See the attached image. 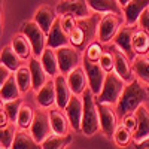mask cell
<instances>
[{"label":"cell","mask_w":149,"mask_h":149,"mask_svg":"<svg viewBox=\"0 0 149 149\" xmlns=\"http://www.w3.org/2000/svg\"><path fill=\"white\" fill-rule=\"evenodd\" d=\"M73 142V137L70 134H52L42 143V149H66Z\"/></svg>","instance_id":"836d02e7"},{"label":"cell","mask_w":149,"mask_h":149,"mask_svg":"<svg viewBox=\"0 0 149 149\" xmlns=\"http://www.w3.org/2000/svg\"><path fill=\"white\" fill-rule=\"evenodd\" d=\"M104 54V48H103V43L98 42V40H94L93 43H90L86 46V49L84 51V58L88 60V61H93V63H98L102 58V55Z\"/></svg>","instance_id":"8d00e7d4"},{"label":"cell","mask_w":149,"mask_h":149,"mask_svg":"<svg viewBox=\"0 0 149 149\" xmlns=\"http://www.w3.org/2000/svg\"><path fill=\"white\" fill-rule=\"evenodd\" d=\"M18 130L19 128L15 122H10L8 127L0 128V146H2V149H10L12 148Z\"/></svg>","instance_id":"e575fe53"},{"label":"cell","mask_w":149,"mask_h":149,"mask_svg":"<svg viewBox=\"0 0 149 149\" xmlns=\"http://www.w3.org/2000/svg\"><path fill=\"white\" fill-rule=\"evenodd\" d=\"M60 17V22H61V26H63L64 31L67 34H70L73 31V29L76 27V24H78V19L76 17H73V15H58Z\"/></svg>","instance_id":"ab89813d"},{"label":"cell","mask_w":149,"mask_h":149,"mask_svg":"<svg viewBox=\"0 0 149 149\" xmlns=\"http://www.w3.org/2000/svg\"><path fill=\"white\" fill-rule=\"evenodd\" d=\"M136 116H137V127L133 133V142L137 143L149 137V110L145 104H142L136 110Z\"/></svg>","instance_id":"7402d4cb"},{"label":"cell","mask_w":149,"mask_h":149,"mask_svg":"<svg viewBox=\"0 0 149 149\" xmlns=\"http://www.w3.org/2000/svg\"><path fill=\"white\" fill-rule=\"evenodd\" d=\"M97 107H98V115H100L102 133L107 139H112L116 127L119 125L116 107L112 106V104H106V103H97Z\"/></svg>","instance_id":"9c48e42d"},{"label":"cell","mask_w":149,"mask_h":149,"mask_svg":"<svg viewBox=\"0 0 149 149\" xmlns=\"http://www.w3.org/2000/svg\"><path fill=\"white\" fill-rule=\"evenodd\" d=\"M124 17L119 14H102L100 24H98V34H97V40L102 42L103 45H110L113 42L116 33L119 29L124 26Z\"/></svg>","instance_id":"5b68a950"},{"label":"cell","mask_w":149,"mask_h":149,"mask_svg":"<svg viewBox=\"0 0 149 149\" xmlns=\"http://www.w3.org/2000/svg\"><path fill=\"white\" fill-rule=\"evenodd\" d=\"M22 104H24L22 98H17V100L2 103V107L5 109V112L8 113L10 122H17V118H18V113H19V109H21Z\"/></svg>","instance_id":"74e56055"},{"label":"cell","mask_w":149,"mask_h":149,"mask_svg":"<svg viewBox=\"0 0 149 149\" xmlns=\"http://www.w3.org/2000/svg\"><path fill=\"white\" fill-rule=\"evenodd\" d=\"M34 115H36V110L30 106V104H26L24 103L19 109V113H18V118H17V125L19 130H30L31 124L34 121Z\"/></svg>","instance_id":"d6a6232c"},{"label":"cell","mask_w":149,"mask_h":149,"mask_svg":"<svg viewBox=\"0 0 149 149\" xmlns=\"http://www.w3.org/2000/svg\"><path fill=\"white\" fill-rule=\"evenodd\" d=\"M109 49L113 52V57H115V73L127 84L136 79L134 72H133V61L130 60V57L125 52H122L121 49H118L113 43L109 45Z\"/></svg>","instance_id":"7c38bea8"},{"label":"cell","mask_w":149,"mask_h":149,"mask_svg":"<svg viewBox=\"0 0 149 149\" xmlns=\"http://www.w3.org/2000/svg\"><path fill=\"white\" fill-rule=\"evenodd\" d=\"M145 102H149V93H148V85L140 82L137 78L133 79L127 84L124 90L119 102L116 103V112L119 116H124L131 112H136Z\"/></svg>","instance_id":"7a4b0ae2"},{"label":"cell","mask_w":149,"mask_h":149,"mask_svg":"<svg viewBox=\"0 0 149 149\" xmlns=\"http://www.w3.org/2000/svg\"><path fill=\"white\" fill-rule=\"evenodd\" d=\"M112 140L115 142V145L118 148H125L133 142V131H130L128 128L124 127L122 124H119V125L116 127V130H115V133H113Z\"/></svg>","instance_id":"d590c367"},{"label":"cell","mask_w":149,"mask_h":149,"mask_svg":"<svg viewBox=\"0 0 149 149\" xmlns=\"http://www.w3.org/2000/svg\"><path fill=\"white\" fill-rule=\"evenodd\" d=\"M134 149H149V137L142 140V142L134 143Z\"/></svg>","instance_id":"f6af8a7d"},{"label":"cell","mask_w":149,"mask_h":149,"mask_svg":"<svg viewBox=\"0 0 149 149\" xmlns=\"http://www.w3.org/2000/svg\"><path fill=\"white\" fill-rule=\"evenodd\" d=\"M82 100H84V116H82L81 133L85 134V136H88V137H91V136L97 134L98 131H102L100 115H98L95 95L88 88L82 94Z\"/></svg>","instance_id":"3957f363"},{"label":"cell","mask_w":149,"mask_h":149,"mask_svg":"<svg viewBox=\"0 0 149 149\" xmlns=\"http://www.w3.org/2000/svg\"><path fill=\"white\" fill-rule=\"evenodd\" d=\"M24 36L30 40L31 46H33V55L34 57H40L42 52L48 48L46 42H48V34L37 26V24L30 19V21H24L21 24V31Z\"/></svg>","instance_id":"8992f818"},{"label":"cell","mask_w":149,"mask_h":149,"mask_svg":"<svg viewBox=\"0 0 149 149\" xmlns=\"http://www.w3.org/2000/svg\"><path fill=\"white\" fill-rule=\"evenodd\" d=\"M137 27L145 30L148 34H149V9H146L143 14L140 15L139 21H137Z\"/></svg>","instance_id":"b9f144b4"},{"label":"cell","mask_w":149,"mask_h":149,"mask_svg":"<svg viewBox=\"0 0 149 149\" xmlns=\"http://www.w3.org/2000/svg\"><path fill=\"white\" fill-rule=\"evenodd\" d=\"M82 67L86 73V78H88V88L97 97L103 88V84L106 81L107 73L102 69V66L98 63H93V61H88L85 58L82 60Z\"/></svg>","instance_id":"ba28073f"},{"label":"cell","mask_w":149,"mask_h":149,"mask_svg":"<svg viewBox=\"0 0 149 149\" xmlns=\"http://www.w3.org/2000/svg\"><path fill=\"white\" fill-rule=\"evenodd\" d=\"M133 49L136 55H149V34L139 27L133 36Z\"/></svg>","instance_id":"4dcf8cb0"},{"label":"cell","mask_w":149,"mask_h":149,"mask_svg":"<svg viewBox=\"0 0 149 149\" xmlns=\"http://www.w3.org/2000/svg\"><path fill=\"white\" fill-rule=\"evenodd\" d=\"M64 113L69 119L70 128L74 131H81L82 128V116H84V100L79 95H73L69 104L64 109Z\"/></svg>","instance_id":"5bb4252c"},{"label":"cell","mask_w":149,"mask_h":149,"mask_svg":"<svg viewBox=\"0 0 149 149\" xmlns=\"http://www.w3.org/2000/svg\"><path fill=\"white\" fill-rule=\"evenodd\" d=\"M125 86H127V82L122 78H119L115 72L107 73L106 81L103 84V88H102L100 94L95 97V102L116 106V103L119 102L124 90H125Z\"/></svg>","instance_id":"277c9868"},{"label":"cell","mask_w":149,"mask_h":149,"mask_svg":"<svg viewBox=\"0 0 149 149\" xmlns=\"http://www.w3.org/2000/svg\"><path fill=\"white\" fill-rule=\"evenodd\" d=\"M9 124H10V119H9L8 113L5 112V109L2 107V110H0V128H5V127H8Z\"/></svg>","instance_id":"ee69618b"},{"label":"cell","mask_w":149,"mask_h":149,"mask_svg":"<svg viewBox=\"0 0 149 149\" xmlns=\"http://www.w3.org/2000/svg\"><path fill=\"white\" fill-rule=\"evenodd\" d=\"M134 76L149 86V55H136L133 60Z\"/></svg>","instance_id":"f546056e"},{"label":"cell","mask_w":149,"mask_h":149,"mask_svg":"<svg viewBox=\"0 0 149 149\" xmlns=\"http://www.w3.org/2000/svg\"><path fill=\"white\" fill-rule=\"evenodd\" d=\"M102 14L93 12L90 17L79 18L76 27L73 29V31L69 34L70 36V45L73 48H76L79 52L84 54L90 43L97 40V34H98V24H100Z\"/></svg>","instance_id":"6da1fadb"},{"label":"cell","mask_w":149,"mask_h":149,"mask_svg":"<svg viewBox=\"0 0 149 149\" xmlns=\"http://www.w3.org/2000/svg\"><path fill=\"white\" fill-rule=\"evenodd\" d=\"M67 82H69V86H70L73 95L82 97V94L88 90V78H86V73L82 66L76 67L67 74Z\"/></svg>","instance_id":"ac0fdd59"},{"label":"cell","mask_w":149,"mask_h":149,"mask_svg":"<svg viewBox=\"0 0 149 149\" xmlns=\"http://www.w3.org/2000/svg\"><path fill=\"white\" fill-rule=\"evenodd\" d=\"M15 78L18 82V86L22 94H27L29 91L33 90V78H31V72L29 64H22L17 72H15Z\"/></svg>","instance_id":"1f68e13d"},{"label":"cell","mask_w":149,"mask_h":149,"mask_svg":"<svg viewBox=\"0 0 149 149\" xmlns=\"http://www.w3.org/2000/svg\"><path fill=\"white\" fill-rule=\"evenodd\" d=\"M49 121H51V127H52V133L54 134H60V136H64L69 134V128H70V124L69 119L64 113V110H61L58 107H52L49 109Z\"/></svg>","instance_id":"603a6c76"},{"label":"cell","mask_w":149,"mask_h":149,"mask_svg":"<svg viewBox=\"0 0 149 149\" xmlns=\"http://www.w3.org/2000/svg\"><path fill=\"white\" fill-rule=\"evenodd\" d=\"M21 95H22V93L18 86L15 73H12L9 76V79L0 85V100H2V103H6V102H12V100H17V98H21Z\"/></svg>","instance_id":"cb8c5ba5"},{"label":"cell","mask_w":149,"mask_h":149,"mask_svg":"<svg viewBox=\"0 0 149 149\" xmlns=\"http://www.w3.org/2000/svg\"><path fill=\"white\" fill-rule=\"evenodd\" d=\"M146 9H149V0H131L122 8L124 22L127 26H137L140 15Z\"/></svg>","instance_id":"2e32d148"},{"label":"cell","mask_w":149,"mask_h":149,"mask_svg":"<svg viewBox=\"0 0 149 149\" xmlns=\"http://www.w3.org/2000/svg\"><path fill=\"white\" fill-rule=\"evenodd\" d=\"M98 64L102 66V69H103L106 73L115 72V57H113V52H112L110 49L104 51V54L102 55L100 61H98Z\"/></svg>","instance_id":"f35d334b"},{"label":"cell","mask_w":149,"mask_h":149,"mask_svg":"<svg viewBox=\"0 0 149 149\" xmlns=\"http://www.w3.org/2000/svg\"><path fill=\"white\" fill-rule=\"evenodd\" d=\"M55 52H57V60H58V66H60V73L61 74H66L67 76L72 70L82 66L84 55H82V52H79L78 49L73 48L72 45L61 46V48L55 49Z\"/></svg>","instance_id":"52a82bcc"},{"label":"cell","mask_w":149,"mask_h":149,"mask_svg":"<svg viewBox=\"0 0 149 149\" xmlns=\"http://www.w3.org/2000/svg\"><path fill=\"white\" fill-rule=\"evenodd\" d=\"M10 46L14 48V51L24 60L29 61L33 57V46L30 43V40L27 39L22 33H17L10 40Z\"/></svg>","instance_id":"d4e9b609"},{"label":"cell","mask_w":149,"mask_h":149,"mask_svg":"<svg viewBox=\"0 0 149 149\" xmlns=\"http://www.w3.org/2000/svg\"><path fill=\"white\" fill-rule=\"evenodd\" d=\"M27 64H29V67H30L31 78H33V91L37 93L51 78H49V74H48L46 70L43 69L39 57H34V55H33V57L29 60Z\"/></svg>","instance_id":"ffe728a7"},{"label":"cell","mask_w":149,"mask_h":149,"mask_svg":"<svg viewBox=\"0 0 149 149\" xmlns=\"http://www.w3.org/2000/svg\"><path fill=\"white\" fill-rule=\"evenodd\" d=\"M10 149H42V143L36 142L30 130H18L15 142Z\"/></svg>","instance_id":"f1b7e54d"},{"label":"cell","mask_w":149,"mask_h":149,"mask_svg":"<svg viewBox=\"0 0 149 149\" xmlns=\"http://www.w3.org/2000/svg\"><path fill=\"white\" fill-rule=\"evenodd\" d=\"M57 18H58L57 10L54 8H51V6H48V5H40L39 8L36 9L34 15H33V21L46 34L49 33V30H51V27L54 26V22L57 21Z\"/></svg>","instance_id":"e0dca14e"},{"label":"cell","mask_w":149,"mask_h":149,"mask_svg":"<svg viewBox=\"0 0 149 149\" xmlns=\"http://www.w3.org/2000/svg\"><path fill=\"white\" fill-rule=\"evenodd\" d=\"M86 2H88L91 10L97 12V14H109V12H113V14L122 15V6L119 5L118 0H86Z\"/></svg>","instance_id":"83f0119b"},{"label":"cell","mask_w":149,"mask_h":149,"mask_svg":"<svg viewBox=\"0 0 149 149\" xmlns=\"http://www.w3.org/2000/svg\"><path fill=\"white\" fill-rule=\"evenodd\" d=\"M0 64L6 66L10 72L15 73L24 64V60L14 51V48L10 45H6L2 48V52H0Z\"/></svg>","instance_id":"484cf974"},{"label":"cell","mask_w":149,"mask_h":149,"mask_svg":"<svg viewBox=\"0 0 149 149\" xmlns=\"http://www.w3.org/2000/svg\"><path fill=\"white\" fill-rule=\"evenodd\" d=\"M55 10L58 15H73L76 18H85L93 14L86 0H60Z\"/></svg>","instance_id":"8fae6325"},{"label":"cell","mask_w":149,"mask_h":149,"mask_svg":"<svg viewBox=\"0 0 149 149\" xmlns=\"http://www.w3.org/2000/svg\"><path fill=\"white\" fill-rule=\"evenodd\" d=\"M148 93H149V86H148Z\"/></svg>","instance_id":"7dc6e473"},{"label":"cell","mask_w":149,"mask_h":149,"mask_svg":"<svg viewBox=\"0 0 149 149\" xmlns=\"http://www.w3.org/2000/svg\"><path fill=\"white\" fill-rule=\"evenodd\" d=\"M121 124L125 128H128L130 131L134 133L136 127H137V116H136V112H131V113H127L121 116Z\"/></svg>","instance_id":"60d3db41"},{"label":"cell","mask_w":149,"mask_h":149,"mask_svg":"<svg viewBox=\"0 0 149 149\" xmlns=\"http://www.w3.org/2000/svg\"><path fill=\"white\" fill-rule=\"evenodd\" d=\"M66 45H70V36L64 31L63 26L60 22V17L57 18V21L54 22V26L51 27L48 33V42H46V46L51 48V49H58L61 46H66Z\"/></svg>","instance_id":"d6986e66"},{"label":"cell","mask_w":149,"mask_h":149,"mask_svg":"<svg viewBox=\"0 0 149 149\" xmlns=\"http://www.w3.org/2000/svg\"><path fill=\"white\" fill-rule=\"evenodd\" d=\"M36 103L39 106V109H45V110L57 107V94H55L54 78H51L36 93Z\"/></svg>","instance_id":"9a60e30c"},{"label":"cell","mask_w":149,"mask_h":149,"mask_svg":"<svg viewBox=\"0 0 149 149\" xmlns=\"http://www.w3.org/2000/svg\"><path fill=\"white\" fill-rule=\"evenodd\" d=\"M39 58H40V63H42L43 69L49 74V78H55V76H58V74H61L60 73V66H58V60H57L55 49L46 48Z\"/></svg>","instance_id":"4316f807"},{"label":"cell","mask_w":149,"mask_h":149,"mask_svg":"<svg viewBox=\"0 0 149 149\" xmlns=\"http://www.w3.org/2000/svg\"><path fill=\"white\" fill-rule=\"evenodd\" d=\"M14 73V72H10L6 66H3V64H0V85H2L3 82H6L8 79H9V76Z\"/></svg>","instance_id":"7bdbcfd3"},{"label":"cell","mask_w":149,"mask_h":149,"mask_svg":"<svg viewBox=\"0 0 149 149\" xmlns=\"http://www.w3.org/2000/svg\"><path fill=\"white\" fill-rule=\"evenodd\" d=\"M30 133L36 139V142L43 143L49 136H52V127H51V121H49V112H45V109L36 110L34 121L30 127Z\"/></svg>","instance_id":"30bf717a"},{"label":"cell","mask_w":149,"mask_h":149,"mask_svg":"<svg viewBox=\"0 0 149 149\" xmlns=\"http://www.w3.org/2000/svg\"><path fill=\"white\" fill-rule=\"evenodd\" d=\"M54 82H55V94H57V107L64 110L70 102V98L73 97V93L67 82V76L66 74H58V76L54 78Z\"/></svg>","instance_id":"44dd1931"},{"label":"cell","mask_w":149,"mask_h":149,"mask_svg":"<svg viewBox=\"0 0 149 149\" xmlns=\"http://www.w3.org/2000/svg\"><path fill=\"white\" fill-rule=\"evenodd\" d=\"M118 2H119V5H121V6L124 8V6H125V5H127V3H130V2H131V0H118Z\"/></svg>","instance_id":"bcb514c9"},{"label":"cell","mask_w":149,"mask_h":149,"mask_svg":"<svg viewBox=\"0 0 149 149\" xmlns=\"http://www.w3.org/2000/svg\"><path fill=\"white\" fill-rule=\"evenodd\" d=\"M136 30H137V26H127V24H124L119 29V31L116 33L113 42H112L118 49L125 52L131 61L136 58V52L133 49V36H134Z\"/></svg>","instance_id":"4fadbf2b"}]
</instances>
